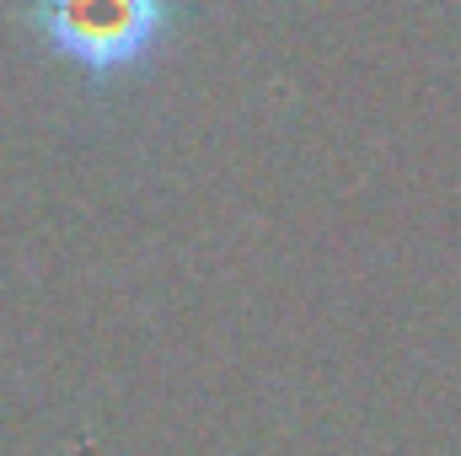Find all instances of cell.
<instances>
[{
    "label": "cell",
    "instance_id": "1",
    "mask_svg": "<svg viewBox=\"0 0 461 456\" xmlns=\"http://www.w3.org/2000/svg\"><path fill=\"white\" fill-rule=\"evenodd\" d=\"M16 22H27L54 54L81 59L92 76H118L145 65L183 22V11L161 0H43L22 5Z\"/></svg>",
    "mask_w": 461,
    "mask_h": 456
}]
</instances>
